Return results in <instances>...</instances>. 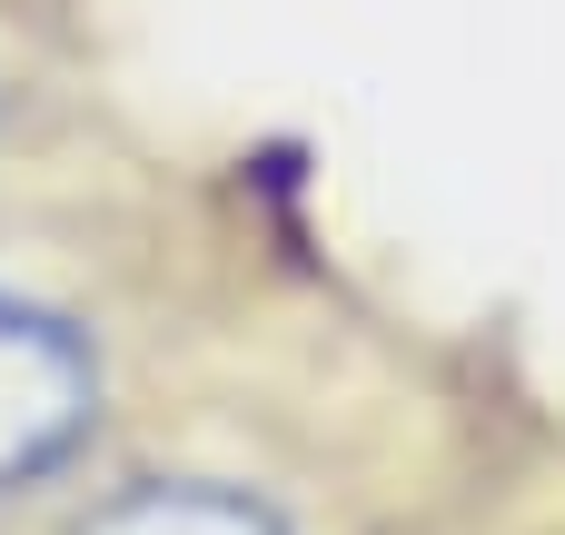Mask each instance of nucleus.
<instances>
[{"label":"nucleus","instance_id":"f257e3e1","mask_svg":"<svg viewBox=\"0 0 565 535\" xmlns=\"http://www.w3.org/2000/svg\"><path fill=\"white\" fill-rule=\"evenodd\" d=\"M89 417H99L89 347H79L60 318L0 298V486L50 477V467L89 437Z\"/></svg>","mask_w":565,"mask_h":535},{"label":"nucleus","instance_id":"f03ea898","mask_svg":"<svg viewBox=\"0 0 565 535\" xmlns=\"http://www.w3.org/2000/svg\"><path fill=\"white\" fill-rule=\"evenodd\" d=\"M79 535H278V516L228 486H139V496L99 506Z\"/></svg>","mask_w":565,"mask_h":535}]
</instances>
